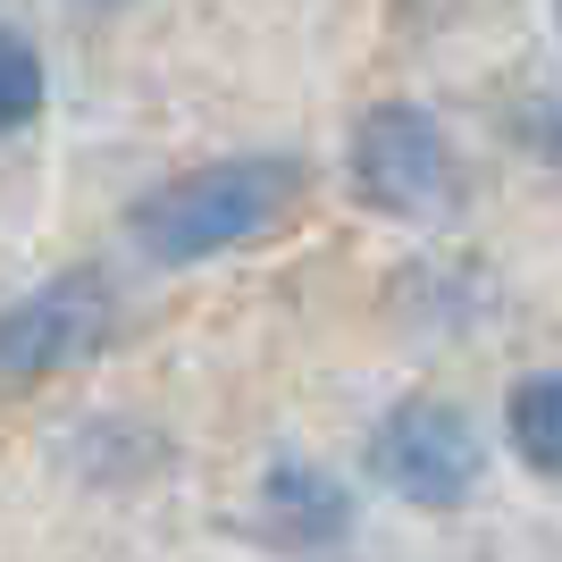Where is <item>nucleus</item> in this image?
I'll use <instances>...</instances> for the list:
<instances>
[{
    "mask_svg": "<svg viewBox=\"0 0 562 562\" xmlns=\"http://www.w3.org/2000/svg\"><path fill=\"white\" fill-rule=\"evenodd\" d=\"M370 470L378 487H395L403 504H420V513H446L479 487V470H487V446H479V428L453 412V403H395L370 437Z\"/></svg>",
    "mask_w": 562,
    "mask_h": 562,
    "instance_id": "obj_2",
    "label": "nucleus"
},
{
    "mask_svg": "<svg viewBox=\"0 0 562 562\" xmlns=\"http://www.w3.org/2000/svg\"><path fill=\"white\" fill-rule=\"evenodd\" d=\"M260 529L278 546H294V554H328V546L352 538V495L345 479H328V470L311 462H278L269 479H260Z\"/></svg>",
    "mask_w": 562,
    "mask_h": 562,
    "instance_id": "obj_5",
    "label": "nucleus"
},
{
    "mask_svg": "<svg viewBox=\"0 0 562 562\" xmlns=\"http://www.w3.org/2000/svg\"><path fill=\"white\" fill-rule=\"evenodd\" d=\"M513 453L538 479H562V370H538V378H520L513 386Z\"/></svg>",
    "mask_w": 562,
    "mask_h": 562,
    "instance_id": "obj_6",
    "label": "nucleus"
},
{
    "mask_svg": "<svg viewBox=\"0 0 562 562\" xmlns=\"http://www.w3.org/2000/svg\"><path fill=\"white\" fill-rule=\"evenodd\" d=\"M311 193V168L294 151H235V160H202L186 177H168L135 202V252L160 269H193V260L244 252L260 235H278L294 202Z\"/></svg>",
    "mask_w": 562,
    "mask_h": 562,
    "instance_id": "obj_1",
    "label": "nucleus"
},
{
    "mask_svg": "<svg viewBox=\"0 0 562 562\" xmlns=\"http://www.w3.org/2000/svg\"><path fill=\"white\" fill-rule=\"evenodd\" d=\"M117 328V303L110 285L68 269V278L34 285L25 303L0 311V370L9 378H50V370H85Z\"/></svg>",
    "mask_w": 562,
    "mask_h": 562,
    "instance_id": "obj_4",
    "label": "nucleus"
},
{
    "mask_svg": "<svg viewBox=\"0 0 562 562\" xmlns=\"http://www.w3.org/2000/svg\"><path fill=\"white\" fill-rule=\"evenodd\" d=\"M352 186L361 202L386 218H420L446 202L453 186V151H446V126L420 110V101H386L352 126Z\"/></svg>",
    "mask_w": 562,
    "mask_h": 562,
    "instance_id": "obj_3",
    "label": "nucleus"
},
{
    "mask_svg": "<svg viewBox=\"0 0 562 562\" xmlns=\"http://www.w3.org/2000/svg\"><path fill=\"white\" fill-rule=\"evenodd\" d=\"M50 101V76H43V50L25 43L18 25H0V135H25Z\"/></svg>",
    "mask_w": 562,
    "mask_h": 562,
    "instance_id": "obj_7",
    "label": "nucleus"
}]
</instances>
